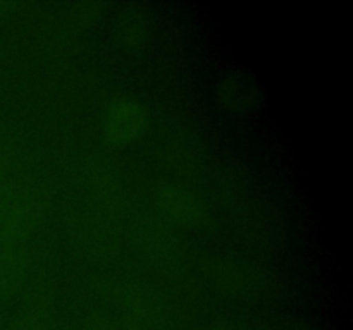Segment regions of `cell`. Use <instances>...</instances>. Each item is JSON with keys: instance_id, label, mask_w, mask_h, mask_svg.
Segmentation results:
<instances>
[{"instance_id": "6da1fadb", "label": "cell", "mask_w": 353, "mask_h": 330, "mask_svg": "<svg viewBox=\"0 0 353 330\" xmlns=\"http://www.w3.org/2000/svg\"><path fill=\"white\" fill-rule=\"evenodd\" d=\"M143 107L134 100H119L112 103L103 120V138L114 146H124L137 140L145 127Z\"/></svg>"}, {"instance_id": "7a4b0ae2", "label": "cell", "mask_w": 353, "mask_h": 330, "mask_svg": "<svg viewBox=\"0 0 353 330\" xmlns=\"http://www.w3.org/2000/svg\"><path fill=\"white\" fill-rule=\"evenodd\" d=\"M219 96L230 109H241V107H245L248 93L245 91V86L241 85V81L230 78L221 85Z\"/></svg>"}]
</instances>
